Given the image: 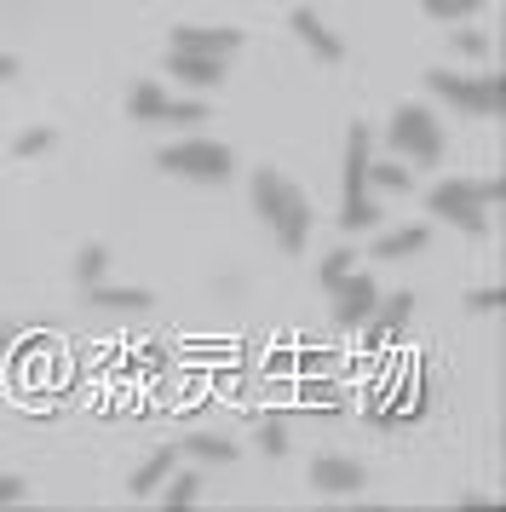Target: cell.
<instances>
[{
    "mask_svg": "<svg viewBox=\"0 0 506 512\" xmlns=\"http://www.w3.org/2000/svg\"><path fill=\"white\" fill-rule=\"evenodd\" d=\"M340 225L351 236H363L380 225V208H374V196H368V121L351 127V139H345V208H340Z\"/></svg>",
    "mask_w": 506,
    "mask_h": 512,
    "instance_id": "1",
    "label": "cell"
},
{
    "mask_svg": "<svg viewBox=\"0 0 506 512\" xmlns=\"http://www.w3.org/2000/svg\"><path fill=\"white\" fill-rule=\"evenodd\" d=\"M426 81H432V93L443 98V104H455V110H466V116H501L506 110V81L501 75H455V70H426Z\"/></svg>",
    "mask_w": 506,
    "mask_h": 512,
    "instance_id": "2",
    "label": "cell"
},
{
    "mask_svg": "<svg viewBox=\"0 0 506 512\" xmlns=\"http://www.w3.org/2000/svg\"><path fill=\"white\" fill-rule=\"evenodd\" d=\"M161 173H173V179H196V185H219V179H230L236 173V156H230L225 144L213 139H179L167 144L156 156Z\"/></svg>",
    "mask_w": 506,
    "mask_h": 512,
    "instance_id": "3",
    "label": "cell"
},
{
    "mask_svg": "<svg viewBox=\"0 0 506 512\" xmlns=\"http://www.w3.org/2000/svg\"><path fill=\"white\" fill-rule=\"evenodd\" d=\"M391 144H397V156H409L414 167H432L437 156H443V127L432 121V110L397 104V116H391Z\"/></svg>",
    "mask_w": 506,
    "mask_h": 512,
    "instance_id": "4",
    "label": "cell"
},
{
    "mask_svg": "<svg viewBox=\"0 0 506 512\" xmlns=\"http://www.w3.org/2000/svg\"><path fill=\"white\" fill-rule=\"evenodd\" d=\"M426 213H437L443 225H460V231H472V236L489 231V208H483V196L472 179H443V185H432Z\"/></svg>",
    "mask_w": 506,
    "mask_h": 512,
    "instance_id": "5",
    "label": "cell"
},
{
    "mask_svg": "<svg viewBox=\"0 0 506 512\" xmlns=\"http://www.w3.org/2000/svg\"><path fill=\"white\" fill-rule=\"evenodd\" d=\"M328 294H334V317H340L345 328L368 323V311L380 305V288H374V277H368V271H357V265H351V271H345V277L334 282Z\"/></svg>",
    "mask_w": 506,
    "mask_h": 512,
    "instance_id": "6",
    "label": "cell"
},
{
    "mask_svg": "<svg viewBox=\"0 0 506 512\" xmlns=\"http://www.w3.org/2000/svg\"><path fill=\"white\" fill-rule=\"evenodd\" d=\"M167 75H179L184 87H219L225 81V58L219 52H167Z\"/></svg>",
    "mask_w": 506,
    "mask_h": 512,
    "instance_id": "7",
    "label": "cell"
},
{
    "mask_svg": "<svg viewBox=\"0 0 506 512\" xmlns=\"http://www.w3.org/2000/svg\"><path fill=\"white\" fill-rule=\"evenodd\" d=\"M311 484H317L322 495H357V489L368 484V472L357 461H345V455H317V466H311Z\"/></svg>",
    "mask_w": 506,
    "mask_h": 512,
    "instance_id": "8",
    "label": "cell"
},
{
    "mask_svg": "<svg viewBox=\"0 0 506 512\" xmlns=\"http://www.w3.org/2000/svg\"><path fill=\"white\" fill-rule=\"evenodd\" d=\"M414 317V294H391V300H380L374 311H368V351L386 346V340H397L403 328H409Z\"/></svg>",
    "mask_w": 506,
    "mask_h": 512,
    "instance_id": "9",
    "label": "cell"
},
{
    "mask_svg": "<svg viewBox=\"0 0 506 512\" xmlns=\"http://www.w3.org/2000/svg\"><path fill=\"white\" fill-rule=\"evenodd\" d=\"M288 29H294L299 41H305V47L317 52L322 64H340V58H345L340 35H328V29H322V18L311 12V6H294V18H288Z\"/></svg>",
    "mask_w": 506,
    "mask_h": 512,
    "instance_id": "10",
    "label": "cell"
},
{
    "mask_svg": "<svg viewBox=\"0 0 506 512\" xmlns=\"http://www.w3.org/2000/svg\"><path fill=\"white\" fill-rule=\"evenodd\" d=\"M173 47H179V52H219V58H230V52L242 47V29H202V24H179V29H173Z\"/></svg>",
    "mask_w": 506,
    "mask_h": 512,
    "instance_id": "11",
    "label": "cell"
},
{
    "mask_svg": "<svg viewBox=\"0 0 506 512\" xmlns=\"http://www.w3.org/2000/svg\"><path fill=\"white\" fill-rule=\"evenodd\" d=\"M288 196H294V185H288L276 167H259V173H253V208H259V219H265V225H276V219H282Z\"/></svg>",
    "mask_w": 506,
    "mask_h": 512,
    "instance_id": "12",
    "label": "cell"
},
{
    "mask_svg": "<svg viewBox=\"0 0 506 512\" xmlns=\"http://www.w3.org/2000/svg\"><path fill=\"white\" fill-rule=\"evenodd\" d=\"M271 231H276V242H282L288 254H305V242H311V202H305L299 190L288 196V208H282V219H276Z\"/></svg>",
    "mask_w": 506,
    "mask_h": 512,
    "instance_id": "13",
    "label": "cell"
},
{
    "mask_svg": "<svg viewBox=\"0 0 506 512\" xmlns=\"http://www.w3.org/2000/svg\"><path fill=\"white\" fill-rule=\"evenodd\" d=\"M426 242H432L426 225H403V231H386L380 242H374V259H409V254H420Z\"/></svg>",
    "mask_w": 506,
    "mask_h": 512,
    "instance_id": "14",
    "label": "cell"
},
{
    "mask_svg": "<svg viewBox=\"0 0 506 512\" xmlns=\"http://www.w3.org/2000/svg\"><path fill=\"white\" fill-rule=\"evenodd\" d=\"M87 294H92V305H104V311H144V305H156V300H150V288H110V282H87Z\"/></svg>",
    "mask_w": 506,
    "mask_h": 512,
    "instance_id": "15",
    "label": "cell"
},
{
    "mask_svg": "<svg viewBox=\"0 0 506 512\" xmlns=\"http://www.w3.org/2000/svg\"><path fill=\"white\" fill-rule=\"evenodd\" d=\"M173 466H179V449H161V455H150V461L133 472V484H127V489H133V501H144L150 489L167 484V472H173Z\"/></svg>",
    "mask_w": 506,
    "mask_h": 512,
    "instance_id": "16",
    "label": "cell"
},
{
    "mask_svg": "<svg viewBox=\"0 0 506 512\" xmlns=\"http://www.w3.org/2000/svg\"><path fill=\"white\" fill-rule=\"evenodd\" d=\"M161 110H167L161 81H138L133 93H127V116H133V121H161Z\"/></svg>",
    "mask_w": 506,
    "mask_h": 512,
    "instance_id": "17",
    "label": "cell"
},
{
    "mask_svg": "<svg viewBox=\"0 0 506 512\" xmlns=\"http://www.w3.org/2000/svg\"><path fill=\"white\" fill-rule=\"evenodd\" d=\"M184 455H196V461H236V443L230 438H219V432H190L184 438Z\"/></svg>",
    "mask_w": 506,
    "mask_h": 512,
    "instance_id": "18",
    "label": "cell"
},
{
    "mask_svg": "<svg viewBox=\"0 0 506 512\" xmlns=\"http://www.w3.org/2000/svg\"><path fill=\"white\" fill-rule=\"evenodd\" d=\"M368 185L374 190H414V167L409 162H368Z\"/></svg>",
    "mask_w": 506,
    "mask_h": 512,
    "instance_id": "19",
    "label": "cell"
},
{
    "mask_svg": "<svg viewBox=\"0 0 506 512\" xmlns=\"http://www.w3.org/2000/svg\"><path fill=\"white\" fill-rule=\"evenodd\" d=\"M196 495H202V478H196V472H184V478H173V472H167V489H161V501H167L173 512L196 507Z\"/></svg>",
    "mask_w": 506,
    "mask_h": 512,
    "instance_id": "20",
    "label": "cell"
},
{
    "mask_svg": "<svg viewBox=\"0 0 506 512\" xmlns=\"http://www.w3.org/2000/svg\"><path fill=\"white\" fill-rule=\"evenodd\" d=\"M104 271H110V254H104L98 242H87V248L75 254V277L81 282H104Z\"/></svg>",
    "mask_w": 506,
    "mask_h": 512,
    "instance_id": "21",
    "label": "cell"
},
{
    "mask_svg": "<svg viewBox=\"0 0 506 512\" xmlns=\"http://www.w3.org/2000/svg\"><path fill=\"white\" fill-rule=\"evenodd\" d=\"M259 449H265V455H288V420L282 415H265V426H259Z\"/></svg>",
    "mask_w": 506,
    "mask_h": 512,
    "instance_id": "22",
    "label": "cell"
},
{
    "mask_svg": "<svg viewBox=\"0 0 506 512\" xmlns=\"http://www.w3.org/2000/svg\"><path fill=\"white\" fill-rule=\"evenodd\" d=\"M351 265H357V254H351V248H334V254L317 265V282H322V288H334V282H340Z\"/></svg>",
    "mask_w": 506,
    "mask_h": 512,
    "instance_id": "23",
    "label": "cell"
},
{
    "mask_svg": "<svg viewBox=\"0 0 506 512\" xmlns=\"http://www.w3.org/2000/svg\"><path fill=\"white\" fill-rule=\"evenodd\" d=\"M426 12H432L437 24H449V18H466V12H483V0H420Z\"/></svg>",
    "mask_w": 506,
    "mask_h": 512,
    "instance_id": "24",
    "label": "cell"
},
{
    "mask_svg": "<svg viewBox=\"0 0 506 512\" xmlns=\"http://www.w3.org/2000/svg\"><path fill=\"white\" fill-rule=\"evenodd\" d=\"M161 121H173V127H190V121H207L202 116V104H190V98H167V110H161Z\"/></svg>",
    "mask_w": 506,
    "mask_h": 512,
    "instance_id": "25",
    "label": "cell"
},
{
    "mask_svg": "<svg viewBox=\"0 0 506 512\" xmlns=\"http://www.w3.org/2000/svg\"><path fill=\"white\" fill-rule=\"evenodd\" d=\"M455 52L460 58H489V35H478V29H455Z\"/></svg>",
    "mask_w": 506,
    "mask_h": 512,
    "instance_id": "26",
    "label": "cell"
},
{
    "mask_svg": "<svg viewBox=\"0 0 506 512\" xmlns=\"http://www.w3.org/2000/svg\"><path fill=\"white\" fill-rule=\"evenodd\" d=\"M41 150H52V127H29L18 139V156H41Z\"/></svg>",
    "mask_w": 506,
    "mask_h": 512,
    "instance_id": "27",
    "label": "cell"
},
{
    "mask_svg": "<svg viewBox=\"0 0 506 512\" xmlns=\"http://www.w3.org/2000/svg\"><path fill=\"white\" fill-rule=\"evenodd\" d=\"M299 397H305V403H311V409H334V386H328V380H305V386H299Z\"/></svg>",
    "mask_w": 506,
    "mask_h": 512,
    "instance_id": "28",
    "label": "cell"
},
{
    "mask_svg": "<svg viewBox=\"0 0 506 512\" xmlns=\"http://www.w3.org/2000/svg\"><path fill=\"white\" fill-rule=\"evenodd\" d=\"M466 305H472V311H501V305H506V288H478Z\"/></svg>",
    "mask_w": 506,
    "mask_h": 512,
    "instance_id": "29",
    "label": "cell"
},
{
    "mask_svg": "<svg viewBox=\"0 0 506 512\" xmlns=\"http://www.w3.org/2000/svg\"><path fill=\"white\" fill-rule=\"evenodd\" d=\"M483 196V208H495V202H506V179H472Z\"/></svg>",
    "mask_w": 506,
    "mask_h": 512,
    "instance_id": "30",
    "label": "cell"
},
{
    "mask_svg": "<svg viewBox=\"0 0 506 512\" xmlns=\"http://www.w3.org/2000/svg\"><path fill=\"white\" fill-rule=\"evenodd\" d=\"M23 495H29V489H23V478H0V507H18Z\"/></svg>",
    "mask_w": 506,
    "mask_h": 512,
    "instance_id": "31",
    "label": "cell"
},
{
    "mask_svg": "<svg viewBox=\"0 0 506 512\" xmlns=\"http://www.w3.org/2000/svg\"><path fill=\"white\" fill-rule=\"evenodd\" d=\"M12 346H18V328H12V323H0V351H12Z\"/></svg>",
    "mask_w": 506,
    "mask_h": 512,
    "instance_id": "32",
    "label": "cell"
},
{
    "mask_svg": "<svg viewBox=\"0 0 506 512\" xmlns=\"http://www.w3.org/2000/svg\"><path fill=\"white\" fill-rule=\"evenodd\" d=\"M12 75H18V58H6V52H0V81H12Z\"/></svg>",
    "mask_w": 506,
    "mask_h": 512,
    "instance_id": "33",
    "label": "cell"
}]
</instances>
